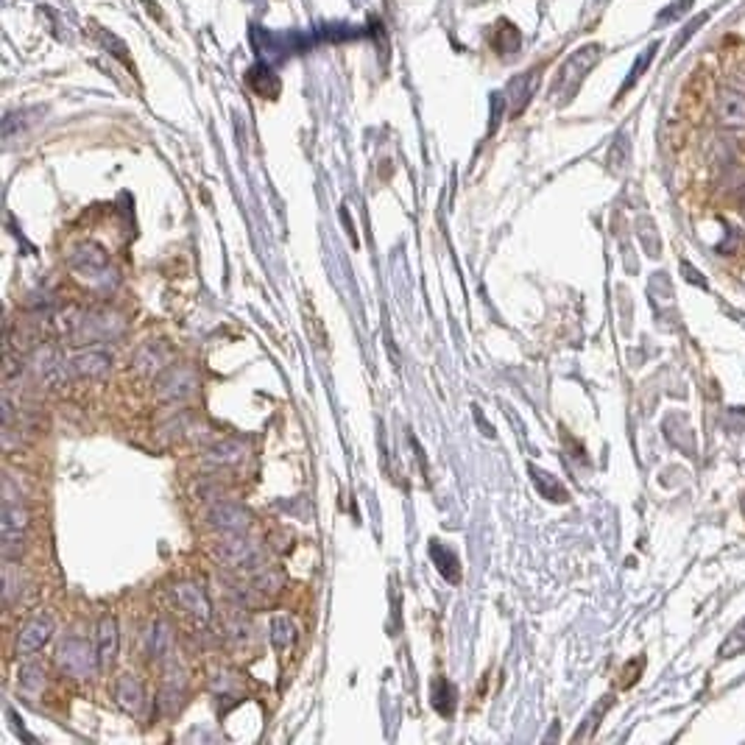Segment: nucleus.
Segmentation results:
<instances>
[{
  "label": "nucleus",
  "instance_id": "f257e3e1",
  "mask_svg": "<svg viewBox=\"0 0 745 745\" xmlns=\"http://www.w3.org/2000/svg\"><path fill=\"white\" fill-rule=\"evenodd\" d=\"M67 266L78 280L90 282V285H112L115 282L109 254L98 243H78L67 257Z\"/></svg>",
  "mask_w": 745,
  "mask_h": 745
},
{
  "label": "nucleus",
  "instance_id": "f03ea898",
  "mask_svg": "<svg viewBox=\"0 0 745 745\" xmlns=\"http://www.w3.org/2000/svg\"><path fill=\"white\" fill-rule=\"evenodd\" d=\"M56 662L62 668V673H67L70 679H87L101 668V656H98V650L90 648L87 639L70 637L59 645Z\"/></svg>",
  "mask_w": 745,
  "mask_h": 745
},
{
  "label": "nucleus",
  "instance_id": "7ed1b4c3",
  "mask_svg": "<svg viewBox=\"0 0 745 745\" xmlns=\"http://www.w3.org/2000/svg\"><path fill=\"white\" fill-rule=\"evenodd\" d=\"M26 531H28V511L20 503L6 500V508H4V558L6 561L23 556Z\"/></svg>",
  "mask_w": 745,
  "mask_h": 745
},
{
  "label": "nucleus",
  "instance_id": "20e7f679",
  "mask_svg": "<svg viewBox=\"0 0 745 745\" xmlns=\"http://www.w3.org/2000/svg\"><path fill=\"white\" fill-rule=\"evenodd\" d=\"M67 366H70V363L56 352V349H51V346L36 349L34 358H31V369H34L36 380H39L42 385H48V388H62V385L67 383V377H70V369H67Z\"/></svg>",
  "mask_w": 745,
  "mask_h": 745
},
{
  "label": "nucleus",
  "instance_id": "39448f33",
  "mask_svg": "<svg viewBox=\"0 0 745 745\" xmlns=\"http://www.w3.org/2000/svg\"><path fill=\"white\" fill-rule=\"evenodd\" d=\"M196 388H199V374L193 366H170L157 380V391L165 400H188Z\"/></svg>",
  "mask_w": 745,
  "mask_h": 745
},
{
  "label": "nucleus",
  "instance_id": "423d86ee",
  "mask_svg": "<svg viewBox=\"0 0 745 745\" xmlns=\"http://www.w3.org/2000/svg\"><path fill=\"white\" fill-rule=\"evenodd\" d=\"M51 634H54V620L48 615H39V617L28 620L20 628L17 639H15V656H17V659H28V656H34L36 650L46 648Z\"/></svg>",
  "mask_w": 745,
  "mask_h": 745
},
{
  "label": "nucleus",
  "instance_id": "0eeeda50",
  "mask_svg": "<svg viewBox=\"0 0 745 745\" xmlns=\"http://www.w3.org/2000/svg\"><path fill=\"white\" fill-rule=\"evenodd\" d=\"M215 556L232 569H249L257 564V550L249 539H243V534H224L221 545L215 547Z\"/></svg>",
  "mask_w": 745,
  "mask_h": 745
},
{
  "label": "nucleus",
  "instance_id": "6e6552de",
  "mask_svg": "<svg viewBox=\"0 0 745 745\" xmlns=\"http://www.w3.org/2000/svg\"><path fill=\"white\" fill-rule=\"evenodd\" d=\"M597 56H600V48H597V46H589V48L578 51L573 59H569V62L561 67V73H558V78H556V90H569V93H573L576 87L581 84V78L589 73V67L597 62Z\"/></svg>",
  "mask_w": 745,
  "mask_h": 745
},
{
  "label": "nucleus",
  "instance_id": "1a4fd4ad",
  "mask_svg": "<svg viewBox=\"0 0 745 745\" xmlns=\"http://www.w3.org/2000/svg\"><path fill=\"white\" fill-rule=\"evenodd\" d=\"M209 525L224 534H246L249 531V511L238 503H218L209 511Z\"/></svg>",
  "mask_w": 745,
  "mask_h": 745
},
{
  "label": "nucleus",
  "instance_id": "9d476101",
  "mask_svg": "<svg viewBox=\"0 0 745 745\" xmlns=\"http://www.w3.org/2000/svg\"><path fill=\"white\" fill-rule=\"evenodd\" d=\"M109 369H112V355L104 352V349H87V352H78L70 361V372L84 380H98L109 374Z\"/></svg>",
  "mask_w": 745,
  "mask_h": 745
},
{
  "label": "nucleus",
  "instance_id": "9b49d317",
  "mask_svg": "<svg viewBox=\"0 0 745 745\" xmlns=\"http://www.w3.org/2000/svg\"><path fill=\"white\" fill-rule=\"evenodd\" d=\"M173 600H177V606L182 608V611H188L190 617H196L199 623H207L209 620V600H207V595H204V589L201 587H196V584H177L173 587Z\"/></svg>",
  "mask_w": 745,
  "mask_h": 745
},
{
  "label": "nucleus",
  "instance_id": "f8f14e48",
  "mask_svg": "<svg viewBox=\"0 0 745 745\" xmlns=\"http://www.w3.org/2000/svg\"><path fill=\"white\" fill-rule=\"evenodd\" d=\"M718 120L729 128H740L745 126V93H737L731 87H723L718 93V104H715Z\"/></svg>",
  "mask_w": 745,
  "mask_h": 745
},
{
  "label": "nucleus",
  "instance_id": "ddd939ff",
  "mask_svg": "<svg viewBox=\"0 0 745 745\" xmlns=\"http://www.w3.org/2000/svg\"><path fill=\"white\" fill-rule=\"evenodd\" d=\"M115 700H117V707L123 712L143 715V709H146V689H143V684L135 676H123L115 684Z\"/></svg>",
  "mask_w": 745,
  "mask_h": 745
},
{
  "label": "nucleus",
  "instance_id": "4468645a",
  "mask_svg": "<svg viewBox=\"0 0 745 745\" xmlns=\"http://www.w3.org/2000/svg\"><path fill=\"white\" fill-rule=\"evenodd\" d=\"M98 656H101V668H109L117 656V620L115 617H104L98 623Z\"/></svg>",
  "mask_w": 745,
  "mask_h": 745
},
{
  "label": "nucleus",
  "instance_id": "2eb2a0df",
  "mask_svg": "<svg viewBox=\"0 0 745 745\" xmlns=\"http://www.w3.org/2000/svg\"><path fill=\"white\" fill-rule=\"evenodd\" d=\"M185 673L179 670V665H170L168 673H165V687H162V698H165V704L168 709H177L182 707V698H185Z\"/></svg>",
  "mask_w": 745,
  "mask_h": 745
},
{
  "label": "nucleus",
  "instance_id": "dca6fc26",
  "mask_svg": "<svg viewBox=\"0 0 745 745\" xmlns=\"http://www.w3.org/2000/svg\"><path fill=\"white\" fill-rule=\"evenodd\" d=\"M430 556H433V561L438 564V573H442L447 581H458L461 578V569H458V558H455V553L453 550H444L442 545L438 542H430Z\"/></svg>",
  "mask_w": 745,
  "mask_h": 745
},
{
  "label": "nucleus",
  "instance_id": "f3484780",
  "mask_svg": "<svg viewBox=\"0 0 745 745\" xmlns=\"http://www.w3.org/2000/svg\"><path fill=\"white\" fill-rule=\"evenodd\" d=\"M293 639H296V626H293V620H291L288 615H277V617L271 620V642H274V648H277V650H285V648L293 645Z\"/></svg>",
  "mask_w": 745,
  "mask_h": 745
},
{
  "label": "nucleus",
  "instance_id": "a211bd4d",
  "mask_svg": "<svg viewBox=\"0 0 745 745\" xmlns=\"http://www.w3.org/2000/svg\"><path fill=\"white\" fill-rule=\"evenodd\" d=\"M531 475H534V484L539 486V492H542V497L545 500H550V503H566V492L556 484V480L547 475V472H542V469H531Z\"/></svg>",
  "mask_w": 745,
  "mask_h": 745
},
{
  "label": "nucleus",
  "instance_id": "6ab92c4d",
  "mask_svg": "<svg viewBox=\"0 0 745 745\" xmlns=\"http://www.w3.org/2000/svg\"><path fill=\"white\" fill-rule=\"evenodd\" d=\"M162 363H165V355L157 349V343H146V346L140 349V352H138V358H135V366H138V372H143V374L159 372Z\"/></svg>",
  "mask_w": 745,
  "mask_h": 745
},
{
  "label": "nucleus",
  "instance_id": "aec40b11",
  "mask_svg": "<svg viewBox=\"0 0 745 745\" xmlns=\"http://www.w3.org/2000/svg\"><path fill=\"white\" fill-rule=\"evenodd\" d=\"M745 650V617L731 628V634L726 637V642L720 645V656L723 659H731V656H737V653H742Z\"/></svg>",
  "mask_w": 745,
  "mask_h": 745
},
{
  "label": "nucleus",
  "instance_id": "412c9836",
  "mask_svg": "<svg viewBox=\"0 0 745 745\" xmlns=\"http://www.w3.org/2000/svg\"><path fill=\"white\" fill-rule=\"evenodd\" d=\"M453 700H455L453 687L444 679H438L433 684V704H435V709L442 712V715H453Z\"/></svg>",
  "mask_w": 745,
  "mask_h": 745
},
{
  "label": "nucleus",
  "instance_id": "4be33fe9",
  "mask_svg": "<svg viewBox=\"0 0 745 745\" xmlns=\"http://www.w3.org/2000/svg\"><path fill=\"white\" fill-rule=\"evenodd\" d=\"M170 642H173V637H170V628H168L165 623L151 626V631H148V645H151V653H154V656H165L168 648H170Z\"/></svg>",
  "mask_w": 745,
  "mask_h": 745
},
{
  "label": "nucleus",
  "instance_id": "5701e85b",
  "mask_svg": "<svg viewBox=\"0 0 745 745\" xmlns=\"http://www.w3.org/2000/svg\"><path fill=\"white\" fill-rule=\"evenodd\" d=\"M20 592H23V573H17L15 564H6V569H4V597H6V606H12Z\"/></svg>",
  "mask_w": 745,
  "mask_h": 745
},
{
  "label": "nucleus",
  "instance_id": "b1692460",
  "mask_svg": "<svg viewBox=\"0 0 745 745\" xmlns=\"http://www.w3.org/2000/svg\"><path fill=\"white\" fill-rule=\"evenodd\" d=\"M243 455H246V450H243V444H238V442H224V444H218V447L212 450V458H215V461H221V464H238Z\"/></svg>",
  "mask_w": 745,
  "mask_h": 745
},
{
  "label": "nucleus",
  "instance_id": "393cba45",
  "mask_svg": "<svg viewBox=\"0 0 745 745\" xmlns=\"http://www.w3.org/2000/svg\"><path fill=\"white\" fill-rule=\"evenodd\" d=\"M42 684H46V673H42L39 668H23L20 670V687L23 689H28V692H36V689H42Z\"/></svg>",
  "mask_w": 745,
  "mask_h": 745
},
{
  "label": "nucleus",
  "instance_id": "a878e982",
  "mask_svg": "<svg viewBox=\"0 0 745 745\" xmlns=\"http://www.w3.org/2000/svg\"><path fill=\"white\" fill-rule=\"evenodd\" d=\"M653 56H656V46H650V48H648V51H645V54H642V56L637 59V65H634V73L628 76V81H626V87H623V90H628V87H631V84H634V81H637V78H639V76H642V73L648 70V62H650Z\"/></svg>",
  "mask_w": 745,
  "mask_h": 745
},
{
  "label": "nucleus",
  "instance_id": "bb28decb",
  "mask_svg": "<svg viewBox=\"0 0 745 745\" xmlns=\"http://www.w3.org/2000/svg\"><path fill=\"white\" fill-rule=\"evenodd\" d=\"M692 6V0H679V4H673V6H668L662 15H659V23H668L670 17H681L687 9Z\"/></svg>",
  "mask_w": 745,
  "mask_h": 745
},
{
  "label": "nucleus",
  "instance_id": "cd10ccee",
  "mask_svg": "<svg viewBox=\"0 0 745 745\" xmlns=\"http://www.w3.org/2000/svg\"><path fill=\"white\" fill-rule=\"evenodd\" d=\"M704 20H707V15H704V17H698V20H692V23H689V26H687L684 31H681V36L676 39V51H679V48L684 46V42H687V39H689V36H692V34H695V31L700 28V23H704Z\"/></svg>",
  "mask_w": 745,
  "mask_h": 745
},
{
  "label": "nucleus",
  "instance_id": "c85d7f7f",
  "mask_svg": "<svg viewBox=\"0 0 745 745\" xmlns=\"http://www.w3.org/2000/svg\"><path fill=\"white\" fill-rule=\"evenodd\" d=\"M742 508H745V500H742Z\"/></svg>",
  "mask_w": 745,
  "mask_h": 745
}]
</instances>
